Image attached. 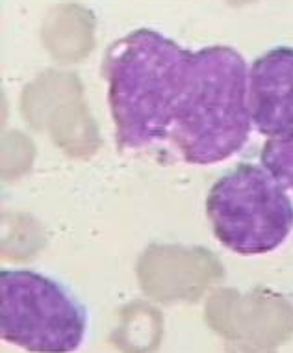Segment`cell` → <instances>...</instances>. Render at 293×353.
I'll list each match as a JSON object with an SVG mask.
<instances>
[{"mask_svg": "<svg viewBox=\"0 0 293 353\" xmlns=\"http://www.w3.org/2000/svg\"><path fill=\"white\" fill-rule=\"evenodd\" d=\"M102 69L121 151L169 141L188 164L212 165L247 145L249 65L234 47L184 49L154 28H135L108 47Z\"/></svg>", "mask_w": 293, "mask_h": 353, "instance_id": "1", "label": "cell"}, {"mask_svg": "<svg viewBox=\"0 0 293 353\" xmlns=\"http://www.w3.org/2000/svg\"><path fill=\"white\" fill-rule=\"evenodd\" d=\"M89 329L86 303L63 281L32 268L0 270V336L28 353H76Z\"/></svg>", "mask_w": 293, "mask_h": 353, "instance_id": "2", "label": "cell"}, {"mask_svg": "<svg viewBox=\"0 0 293 353\" xmlns=\"http://www.w3.org/2000/svg\"><path fill=\"white\" fill-rule=\"evenodd\" d=\"M206 216L223 248L236 255L273 253L293 232V201L262 164L243 162L215 181Z\"/></svg>", "mask_w": 293, "mask_h": 353, "instance_id": "3", "label": "cell"}, {"mask_svg": "<svg viewBox=\"0 0 293 353\" xmlns=\"http://www.w3.org/2000/svg\"><path fill=\"white\" fill-rule=\"evenodd\" d=\"M252 128L273 138L293 136V45L265 50L249 68Z\"/></svg>", "mask_w": 293, "mask_h": 353, "instance_id": "4", "label": "cell"}, {"mask_svg": "<svg viewBox=\"0 0 293 353\" xmlns=\"http://www.w3.org/2000/svg\"><path fill=\"white\" fill-rule=\"evenodd\" d=\"M260 164L287 192H293V136L265 141L260 152Z\"/></svg>", "mask_w": 293, "mask_h": 353, "instance_id": "5", "label": "cell"}]
</instances>
